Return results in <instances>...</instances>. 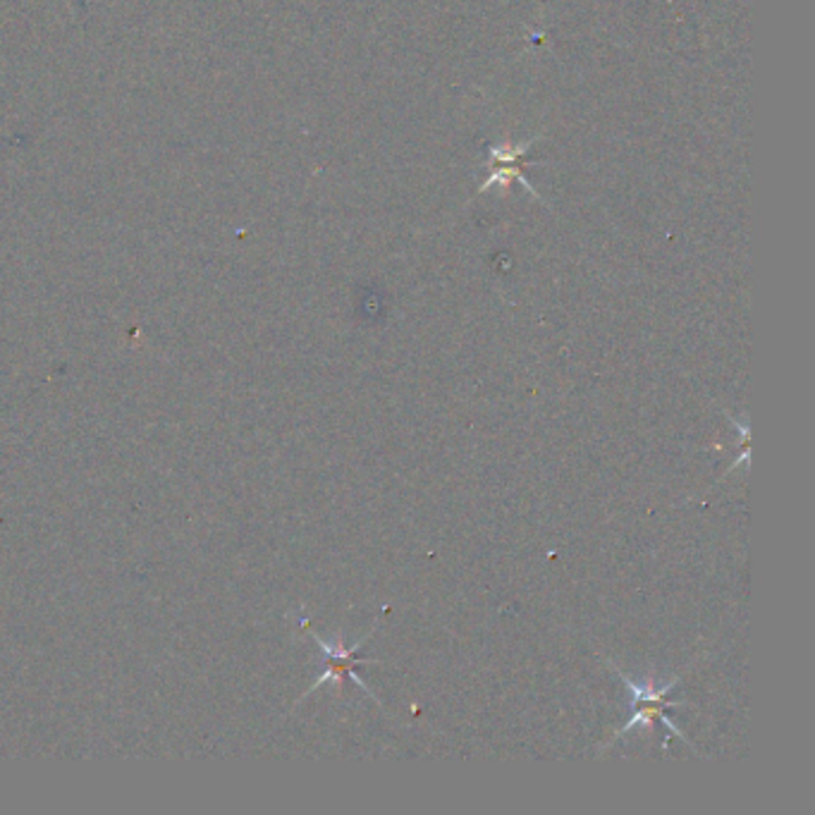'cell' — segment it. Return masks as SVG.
<instances>
[{
  "mask_svg": "<svg viewBox=\"0 0 815 815\" xmlns=\"http://www.w3.org/2000/svg\"><path fill=\"white\" fill-rule=\"evenodd\" d=\"M316 641H318V645L323 649V653H326V658H328V672L320 676V680L314 684V689L320 686V684H326V682L340 684L345 680V676H352V680H355V684H359L361 689H366V684L359 680V674H357V665L371 663V660H359L357 658V651L361 649L364 641L357 643V645H352L349 651H345L340 643H328V641H323L318 636H316Z\"/></svg>",
  "mask_w": 815,
  "mask_h": 815,
  "instance_id": "obj_2",
  "label": "cell"
},
{
  "mask_svg": "<svg viewBox=\"0 0 815 815\" xmlns=\"http://www.w3.org/2000/svg\"><path fill=\"white\" fill-rule=\"evenodd\" d=\"M622 680L626 682V686H629V689H632V694H634V705L639 709V711L634 713V717L629 720L626 725L622 727V732H629V730L636 727V725L651 727L653 717H658V720L663 722L665 727H670L676 736H682L684 742H689L686 736H684V732H682L680 727H676L674 722L665 715V705H672L670 701H665V696H668L670 691L676 686V682H670L668 686H658V689H655V686H651L649 682H643V684H641V682L629 680V676H624V674H622Z\"/></svg>",
  "mask_w": 815,
  "mask_h": 815,
  "instance_id": "obj_1",
  "label": "cell"
},
{
  "mask_svg": "<svg viewBox=\"0 0 815 815\" xmlns=\"http://www.w3.org/2000/svg\"><path fill=\"white\" fill-rule=\"evenodd\" d=\"M502 151H505V156H500V153H498L496 149H493V151H490V156H493L496 161L510 163V161H517V156H521V153H524V151H527V144H524V146H519L517 151H512V149H507V146H505ZM500 175H505V177H510V175H515V177H519V180H521V182H524V184H527V187H529V182H527L524 177H521V175H519V171H517V167H502V171H496L493 175H490V177H488V182L483 184V187H481V190H488V187H490V184H493V182H496V180H498ZM529 190H531V187H529ZM531 192H533V190H531Z\"/></svg>",
  "mask_w": 815,
  "mask_h": 815,
  "instance_id": "obj_3",
  "label": "cell"
}]
</instances>
